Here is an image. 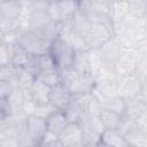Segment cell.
Returning a JSON list of instances; mask_svg holds the SVG:
<instances>
[{
    "mask_svg": "<svg viewBox=\"0 0 147 147\" xmlns=\"http://www.w3.org/2000/svg\"><path fill=\"white\" fill-rule=\"evenodd\" d=\"M117 83V95L123 98L125 101L141 94L142 90V80L137 74L119 76Z\"/></svg>",
    "mask_w": 147,
    "mask_h": 147,
    "instance_id": "cell-3",
    "label": "cell"
},
{
    "mask_svg": "<svg viewBox=\"0 0 147 147\" xmlns=\"http://www.w3.org/2000/svg\"><path fill=\"white\" fill-rule=\"evenodd\" d=\"M51 86L46 85L45 83L40 82L39 79H34L32 86H31V95L32 100H34L37 103H45L49 101V93H51Z\"/></svg>",
    "mask_w": 147,
    "mask_h": 147,
    "instance_id": "cell-16",
    "label": "cell"
},
{
    "mask_svg": "<svg viewBox=\"0 0 147 147\" xmlns=\"http://www.w3.org/2000/svg\"><path fill=\"white\" fill-rule=\"evenodd\" d=\"M63 22L69 21L82 9V0H57Z\"/></svg>",
    "mask_w": 147,
    "mask_h": 147,
    "instance_id": "cell-17",
    "label": "cell"
},
{
    "mask_svg": "<svg viewBox=\"0 0 147 147\" xmlns=\"http://www.w3.org/2000/svg\"><path fill=\"white\" fill-rule=\"evenodd\" d=\"M100 145L122 147V146H127L129 144H127L123 132L119 129H113V130H105L101 133Z\"/></svg>",
    "mask_w": 147,
    "mask_h": 147,
    "instance_id": "cell-15",
    "label": "cell"
},
{
    "mask_svg": "<svg viewBox=\"0 0 147 147\" xmlns=\"http://www.w3.org/2000/svg\"><path fill=\"white\" fill-rule=\"evenodd\" d=\"M53 22L47 10H36L31 11L28 18L29 30H32L39 34L44 32V30Z\"/></svg>",
    "mask_w": 147,
    "mask_h": 147,
    "instance_id": "cell-10",
    "label": "cell"
},
{
    "mask_svg": "<svg viewBox=\"0 0 147 147\" xmlns=\"http://www.w3.org/2000/svg\"><path fill=\"white\" fill-rule=\"evenodd\" d=\"M146 1H147V0H146Z\"/></svg>",
    "mask_w": 147,
    "mask_h": 147,
    "instance_id": "cell-31",
    "label": "cell"
},
{
    "mask_svg": "<svg viewBox=\"0 0 147 147\" xmlns=\"http://www.w3.org/2000/svg\"><path fill=\"white\" fill-rule=\"evenodd\" d=\"M17 87V84L9 80H0V99H6Z\"/></svg>",
    "mask_w": 147,
    "mask_h": 147,
    "instance_id": "cell-26",
    "label": "cell"
},
{
    "mask_svg": "<svg viewBox=\"0 0 147 147\" xmlns=\"http://www.w3.org/2000/svg\"><path fill=\"white\" fill-rule=\"evenodd\" d=\"M102 107L107 108V109H110L113 111H116L121 115L124 116V113H125V100L123 98H121L119 95H116L114 98H110L109 100L105 101L102 103Z\"/></svg>",
    "mask_w": 147,
    "mask_h": 147,
    "instance_id": "cell-22",
    "label": "cell"
},
{
    "mask_svg": "<svg viewBox=\"0 0 147 147\" xmlns=\"http://www.w3.org/2000/svg\"><path fill=\"white\" fill-rule=\"evenodd\" d=\"M24 129H25L26 133L36 142V145H40L41 139L44 138L45 133L47 132V123H46V119L40 118L34 115H31V116L25 117Z\"/></svg>",
    "mask_w": 147,
    "mask_h": 147,
    "instance_id": "cell-9",
    "label": "cell"
},
{
    "mask_svg": "<svg viewBox=\"0 0 147 147\" xmlns=\"http://www.w3.org/2000/svg\"><path fill=\"white\" fill-rule=\"evenodd\" d=\"M21 68L15 67L13 63H7L1 65V72H0V80H9L17 84L18 75H20Z\"/></svg>",
    "mask_w": 147,
    "mask_h": 147,
    "instance_id": "cell-21",
    "label": "cell"
},
{
    "mask_svg": "<svg viewBox=\"0 0 147 147\" xmlns=\"http://www.w3.org/2000/svg\"><path fill=\"white\" fill-rule=\"evenodd\" d=\"M33 59V56L26 52L22 46H20L17 42H16V49H15V54L13 56V60L10 63H13L15 67L17 68H25L30 62L31 60Z\"/></svg>",
    "mask_w": 147,
    "mask_h": 147,
    "instance_id": "cell-20",
    "label": "cell"
},
{
    "mask_svg": "<svg viewBox=\"0 0 147 147\" xmlns=\"http://www.w3.org/2000/svg\"><path fill=\"white\" fill-rule=\"evenodd\" d=\"M49 53L52 54L59 70H67L72 68L76 49L69 45L61 36L56 37L51 42Z\"/></svg>",
    "mask_w": 147,
    "mask_h": 147,
    "instance_id": "cell-1",
    "label": "cell"
},
{
    "mask_svg": "<svg viewBox=\"0 0 147 147\" xmlns=\"http://www.w3.org/2000/svg\"><path fill=\"white\" fill-rule=\"evenodd\" d=\"M109 16L113 23L125 21L130 16V3L125 0H113L110 1Z\"/></svg>",
    "mask_w": 147,
    "mask_h": 147,
    "instance_id": "cell-12",
    "label": "cell"
},
{
    "mask_svg": "<svg viewBox=\"0 0 147 147\" xmlns=\"http://www.w3.org/2000/svg\"><path fill=\"white\" fill-rule=\"evenodd\" d=\"M36 60H37V64H38L40 71H42V70L57 69V67L55 64V61H54V59H53V56H52V54L49 52L36 56Z\"/></svg>",
    "mask_w": 147,
    "mask_h": 147,
    "instance_id": "cell-23",
    "label": "cell"
},
{
    "mask_svg": "<svg viewBox=\"0 0 147 147\" xmlns=\"http://www.w3.org/2000/svg\"><path fill=\"white\" fill-rule=\"evenodd\" d=\"M99 49H100V53L103 57V61H105L107 68L109 70L114 71V67L123 53V49H124L123 44L119 41L118 38L113 36Z\"/></svg>",
    "mask_w": 147,
    "mask_h": 147,
    "instance_id": "cell-4",
    "label": "cell"
},
{
    "mask_svg": "<svg viewBox=\"0 0 147 147\" xmlns=\"http://www.w3.org/2000/svg\"><path fill=\"white\" fill-rule=\"evenodd\" d=\"M72 98H74V93L63 83H60L51 88L49 102L52 105H54L59 110L63 111L69 106Z\"/></svg>",
    "mask_w": 147,
    "mask_h": 147,
    "instance_id": "cell-8",
    "label": "cell"
},
{
    "mask_svg": "<svg viewBox=\"0 0 147 147\" xmlns=\"http://www.w3.org/2000/svg\"><path fill=\"white\" fill-rule=\"evenodd\" d=\"M57 110L59 109L48 101V102H45V103H37V107H36V110H34V114L33 115L34 116H38L40 118L47 119L52 114H54Z\"/></svg>",
    "mask_w": 147,
    "mask_h": 147,
    "instance_id": "cell-24",
    "label": "cell"
},
{
    "mask_svg": "<svg viewBox=\"0 0 147 147\" xmlns=\"http://www.w3.org/2000/svg\"><path fill=\"white\" fill-rule=\"evenodd\" d=\"M82 1H87V2H90V1H95V0H82Z\"/></svg>",
    "mask_w": 147,
    "mask_h": 147,
    "instance_id": "cell-30",
    "label": "cell"
},
{
    "mask_svg": "<svg viewBox=\"0 0 147 147\" xmlns=\"http://www.w3.org/2000/svg\"><path fill=\"white\" fill-rule=\"evenodd\" d=\"M99 117L105 126L106 130H113V129H121L123 122H124V116L113 111L110 109H107L105 107H102Z\"/></svg>",
    "mask_w": 147,
    "mask_h": 147,
    "instance_id": "cell-14",
    "label": "cell"
},
{
    "mask_svg": "<svg viewBox=\"0 0 147 147\" xmlns=\"http://www.w3.org/2000/svg\"><path fill=\"white\" fill-rule=\"evenodd\" d=\"M37 79H39L40 82L45 83L46 85L53 87L60 83H62V79H61V74H60V70L59 69H52V70H42L40 71L37 77Z\"/></svg>",
    "mask_w": 147,
    "mask_h": 147,
    "instance_id": "cell-19",
    "label": "cell"
},
{
    "mask_svg": "<svg viewBox=\"0 0 147 147\" xmlns=\"http://www.w3.org/2000/svg\"><path fill=\"white\" fill-rule=\"evenodd\" d=\"M137 71V52L133 48H125L123 49L122 55L117 60L114 72H116L118 76H126L136 74Z\"/></svg>",
    "mask_w": 147,
    "mask_h": 147,
    "instance_id": "cell-5",
    "label": "cell"
},
{
    "mask_svg": "<svg viewBox=\"0 0 147 147\" xmlns=\"http://www.w3.org/2000/svg\"><path fill=\"white\" fill-rule=\"evenodd\" d=\"M147 108V102L141 94L136 98L125 101V113L124 118L130 121H136Z\"/></svg>",
    "mask_w": 147,
    "mask_h": 147,
    "instance_id": "cell-11",
    "label": "cell"
},
{
    "mask_svg": "<svg viewBox=\"0 0 147 147\" xmlns=\"http://www.w3.org/2000/svg\"><path fill=\"white\" fill-rule=\"evenodd\" d=\"M1 22V33L18 32L21 26V17L17 18H0Z\"/></svg>",
    "mask_w": 147,
    "mask_h": 147,
    "instance_id": "cell-25",
    "label": "cell"
},
{
    "mask_svg": "<svg viewBox=\"0 0 147 147\" xmlns=\"http://www.w3.org/2000/svg\"><path fill=\"white\" fill-rule=\"evenodd\" d=\"M141 95L144 96V99L146 100L147 102V82H145L142 84V90H141Z\"/></svg>",
    "mask_w": 147,
    "mask_h": 147,
    "instance_id": "cell-28",
    "label": "cell"
},
{
    "mask_svg": "<svg viewBox=\"0 0 147 147\" xmlns=\"http://www.w3.org/2000/svg\"><path fill=\"white\" fill-rule=\"evenodd\" d=\"M23 91L17 86L13 93L6 99H0L1 101V117L6 115H20L23 110L24 103Z\"/></svg>",
    "mask_w": 147,
    "mask_h": 147,
    "instance_id": "cell-6",
    "label": "cell"
},
{
    "mask_svg": "<svg viewBox=\"0 0 147 147\" xmlns=\"http://www.w3.org/2000/svg\"><path fill=\"white\" fill-rule=\"evenodd\" d=\"M46 123H47L48 132H51L55 136H60L62 133V131L65 129V126L69 124V121H68L64 111L57 110L46 119Z\"/></svg>",
    "mask_w": 147,
    "mask_h": 147,
    "instance_id": "cell-13",
    "label": "cell"
},
{
    "mask_svg": "<svg viewBox=\"0 0 147 147\" xmlns=\"http://www.w3.org/2000/svg\"><path fill=\"white\" fill-rule=\"evenodd\" d=\"M59 138L62 142V146L72 147L84 145V133L82 125L77 122H69V124L65 126Z\"/></svg>",
    "mask_w": 147,
    "mask_h": 147,
    "instance_id": "cell-7",
    "label": "cell"
},
{
    "mask_svg": "<svg viewBox=\"0 0 147 147\" xmlns=\"http://www.w3.org/2000/svg\"><path fill=\"white\" fill-rule=\"evenodd\" d=\"M22 13V3L20 0L3 1L0 3V18H17Z\"/></svg>",
    "mask_w": 147,
    "mask_h": 147,
    "instance_id": "cell-18",
    "label": "cell"
},
{
    "mask_svg": "<svg viewBox=\"0 0 147 147\" xmlns=\"http://www.w3.org/2000/svg\"><path fill=\"white\" fill-rule=\"evenodd\" d=\"M1 2H3V1H14V0H0Z\"/></svg>",
    "mask_w": 147,
    "mask_h": 147,
    "instance_id": "cell-29",
    "label": "cell"
},
{
    "mask_svg": "<svg viewBox=\"0 0 147 147\" xmlns=\"http://www.w3.org/2000/svg\"><path fill=\"white\" fill-rule=\"evenodd\" d=\"M20 46H22L26 52H29L32 56H38L49 52L51 42L46 40L39 33L26 30V31H18L17 32V41Z\"/></svg>",
    "mask_w": 147,
    "mask_h": 147,
    "instance_id": "cell-2",
    "label": "cell"
},
{
    "mask_svg": "<svg viewBox=\"0 0 147 147\" xmlns=\"http://www.w3.org/2000/svg\"><path fill=\"white\" fill-rule=\"evenodd\" d=\"M36 107H37V102H36L34 100H24L22 114H24L25 117H26V116H31V115L34 114Z\"/></svg>",
    "mask_w": 147,
    "mask_h": 147,
    "instance_id": "cell-27",
    "label": "cell"
}]
</instances>
